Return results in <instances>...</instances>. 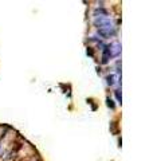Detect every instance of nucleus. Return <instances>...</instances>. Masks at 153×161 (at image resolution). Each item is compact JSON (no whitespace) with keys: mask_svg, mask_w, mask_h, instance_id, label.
<instances>
[]
</instances>
